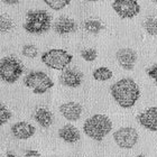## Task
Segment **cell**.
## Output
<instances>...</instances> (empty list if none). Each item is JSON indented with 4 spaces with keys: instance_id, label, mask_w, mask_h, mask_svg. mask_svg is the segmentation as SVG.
Here are the masks:
<instances>
[{
    "instance_id": "cb8c5ba5",
    "label": "cell",
    "mask_w": 157,
    "mask_h": 157,
    "mask_svg": "<svg viewBox=\"0 0 157 157\" xmlns=\"http://www.w3.org/2000/svg\"><path fill=\"white\" fill-rule=\"evenodd\" d=\"M11 117H13L11 111L5 105H1V107H0V120H1V124H7L11 119Z\"/></svg>"
},
{
    "instance_id": "603a6c76",
    "label": "cell",
    "mask_w": 157,
    "mask_h": 157,
    "mask_svg": "<svg viewBox=\"0 0 157 157\" xmlns=\"http://www.w3.org/2000/svg\"><path fill=\"white\" fill-rule=\"evenodd\" d=\"M0 28H1V33H7V32L13 29V21L6 15L1 16V19H0Z\"/></svg>"
},
{
    "instance_id": "f1b7e54d",
    "label": "cell",
    "mask_w": 157,
    "mask_h": 157,
    "mask_svg": "<svg viewBox=\"0 0 157 157\" xmlns=\"http://www.w3.org/2000/svg\"><path fill=\"white\" fill-rule=\"evenodd\" d=\"M85 1H91V2H95V1H100V0H85Z\"/></svg>"
},
{
    "instance_id": "d6986e66",
    "label": "cell",
    "mask_w": 157,
    "mask_h": 157,
    "mask_svg": "<svg viewBox=\"0 0 157 157\" xmlns=\"http://www.w3.org/2000/svg\"><path fill=\"white\" fill-rule=\"evenodd\" d=\"M144 28L151 36H157V17H148L145 20Z\"/></svg>"
},
{
    "instance_id": "9a60e30c",
    "label": "cell",
    "mask_w": 157,
    "mask_h": 157,
    "mask_svg": "<svg viewBox=\"0 0 157 157\" xmlns=\"http://www.w3.org/2000/svg\"><path fill=\"white\" fill-rule=\"evenodd\" d=\"M59 136L62 140L69 143V144H74L81 139V134H80L78 129L71 124H67L63 126L62 128H59Z\"/></svg>"
},
{
    "instance_id": "484cf974",
    "label": "cell",
    "mask_w": 157,
    "mask_h": 157,
    "mask_svg": "<svg viewBox=\"0 0 157 157\" xmlns=\"http://www.w3.org/2000/svg\"><path fill=\"white\" fill-rule=\"evenodd\" d=\"M25 157H42V155L35 149H29V151H26Z\"/></svg>"
},
{
    "instance_id": "7a4b0ae2",
    "label": "cell",
    "mask_w": 157,
    "mask_h": 157,
    "mask_svg": "<svg viewBox=\"0 0 157 157\" xmlns=\"http://www.w3.org/2000/svg\"><path fill=\"white\" fill-rule=\"evenodd\" d=\"M112 129V121L105 115H93L83 124V131L89 138L95 141H101Z\"/></svg>"
},
{
    "instance_id": "7c38bea8",
    "label": "cell",
    "mask_w": 157,
    "mask_h": 157,
    "mask_svg": "<svg viewBox=\"0 0 157 157\" xmlns=\"http://www.w3.org/2000/svg\"><path fill=\"white\" fill-rule=\"evenodd\" d=\"M36 132V128L26 121H18L11 126V134L16 139L25 140L32 138Z\"/></svg>"
},
{
    "instance_id": "ac0fdd59",
    "label": "cell",
    "mask_w": 157,
    "mask_h": 157,
    "mask_svg": "<svg viewBox=\"0 0 157 157\" xmlns=\"http://www.w3.org/2000/svg\"><path fill=\"white\" fill-rule=\"evenodd\" d=\"M83 27H84V29L90 34H98L103 29V25L97 19L85 20L84 24H83Z\"/></svg>"
},
{
    "instance_id": "8992f818",
    "label": "cell",
    "mask_w": 157,
    "mask_h": 157,
    "mask_svg": "<svg viewBox=\"0 0 157 157\" xmlns=\"http://www.w3.org/2000/svg\"><path fill=\"white\" fill-rule=\"evenodd\" d=\"M24 84L32 89L35 94H43L54 86V82L46 73L42 71H33L25 76Z\"/></svg>"
},
{
    "instance_id": "3957f363",
    "label": "cell",
    "mask_w": 157,
    "mask_h": 157,
    "mask_svg": "<svg viewBox=\"0 0 157 157\" xmlns=\"http://www.w3.org/2000/svg\"><path fill=\"white\" fill-rule=\"evenodd\" d=\"M52 25V18L45 10L28 11L24 23V29L29 34H44L48 32Z\"/></svg>"
},
{
    "instance_id": "30bf717a",
    "label": "cell",
    "mask_w": 157,
    "mask_h": 157,
    "mask_svg": "<svg viewBox=\"0 0 157 157\" xmlns=\"http://www.w3.org/2000/svg\"><path fill=\"white\" fill-rule=\"evenodd\" d=\"M118 64L126 71L134 70L137 62V54L131 48H120L116 54Z\"/></svg>"
},
{
    "instance_id": "4dcf8cb0",
    "label": "cell",
    "mask_w": 157,
    "mask_h": 157,
    "mask_svg": "<svg viewBox=\"0 0 157 157\" xmlns=\"http://www.w3.org/2000/svg\"><path fill=\"white\" fill-rule=\"evenodd\" d=\"M153 2H155V3H157V0H153Z\"/></svg>"
},
{
    "instance_id": "2e32d148",
    "label": "cell",
    "mask_w": 157,
    "mask_h": 157,
    "mask_svg": "<svg viewBox=\"0 0 157 157\" xmlns=\"http://www.w3.org/2000/svg\"><path fill=\"white\" fill-rule=\"evenodd\" d=\"M34 119L43 128H48L53 124V113L45 107H39L35 111Z\"/></svg>"
},
{
    "instance_id": "83f0119b",
    "label": "cell",
    "mask_w": 157,
    "mask_h": 157,
    "mask_svg": "<svg viewBox=\"0 0 157 157\" xmlns=\"http://www.w3.org/2000/svg\"><path fill=\"white\" fill-rule=\"evenodd\" d=\"M3 157H16V155L13 154V153H11V151H8Z\"/></svg>"
},
{
    "instance_id": "ffe728a7",
    "label": "cell",
    "mask_w": 157,
    "mask_h": 157,
    "mask_svg": "<svg viewBox=\"0 0 157 157\" xmlns=\"http://www.w3.org/2000/svg\"><path fill=\"white\" fill-rule=\"evenodd\" d=\"M43 1L49 8H52L53 10H56V11L64 9L66 6H69L71 3V0H43Z\"/></svg>"
},
{
    "instance_id": "277c9868",
    "label": "cell",
    "mask_w": 157,
    "mask_h": 157,
    "mask_svg": "<svg viewBox=\"0 0 157 157\" xmlns=\"http://www.w3.org/2000/svg\"><path fill=\"white\" fill-rule=\"evenodd\" d=\"M25 67L20 59L15 56H6L0 62V76L6 83L13 84L23 75Z\"/></svg>"
},
{
    "instance_id": "44dd1931",
    "label": "cell",
    "mask_w": 157,
    "mask_h": 157,
    "mask_svg": "<svg viewBox=\"0 0 157 157\" xmlns=\"http://www.w3.org/2000/svg\"><path fill=\"white\" fill-rule=\"evenodd\" d=\"M21 54H23L25 57H28V59H35L37 55H38V49L35 45L33 44H27L23 47L21 49Z\"/></svg>"
},
{
    "instance_id": "5bb4252c",
    "label": "cell",
    "mask_w": 157,
    "mask_h": 157,
    "mask_svg": "<svg viewBox=\"0 0 157 157\" xmlns=\"http://www.w3.org/2000/svg\"><path fill=\"white\" fill-rule=\"evenodd\" d=\"M53 28L55 30V33L59 34V35H67V34L75 32L76 24L70 17L63 16V17H59V19L54 23Z\"/></svg>"
},
{
    "instance_id": "8fae6325",
    "label": "cell",
    "mask_w": 157,
    "mask_h": 157,
    "mask_svg": "<svg viewBox=\"0 0 157 157\" xmlns=\"http://www.w3.org/2000/svg\"><path fill=\"white\" fill-rule=\"evenodd\" d=\"M83 81V74L76 69H65L59 76L61 84L67 88H78Z\"/></svg>"
},
{
    "instance_id": "ba28073f",
    "label": "cell",
    "mask_w": 157,
    "mask_h": 157,
    "mask_svg": "<svg viewBox=\"0 0 157 157\" xmlns=\"http://www.w3.org/2000/svg\"><path fill=\"white\" fill-rule=\"evenodd\" d=\"M112 8L122 19L134 18L140 13V6L137 0H115Z\"/></svg>"
},
{
    "instance_id": "6da1fadb",
    "label": "cell",
    "mask_w": 157,
    "mask_h": 157,
    "mask_svg": "<svg viewBox=\"0 0 157 157\" xmlns=\"http://www.w3.org/2000/svg\"><path fill=\"white\" fill-rule=\"evenodd\" d=\"M110 92L117 105L124 109L132 108L140 98V89L130 78H124L117 81L111 85Z\"/></svg>"
},
{
    "instance_id": "e0dca14e",
    "label": "cell",
    "mask_w": 157,
    "mask_h": 157,
    "mask_svg": "<svg viewBox=\"0 0 157 157\" xmlns=\"http://www.w3.org/2000/svg\"><path fill=\"white\" fill-rule=\"evenodd\" d=\"M93 78L97 80V81H100V82H105V81H108L110 78H112V71L108 67H105V66H101V67H98V69H95L93 71Z\"/></svg>"
},
{
    "instance_id": "d4e9b609",
    "label": "cell",
    "mask_w": 157,
    "mask_h": 157,
    "mask_svg": "<svg viewBox=\"0 0 157 157\" xmlns=\"http://www.w3.org/2000/svg\"><path fill=\"white\" fill-rule=\"evenodd\" d=\"M147 75L151 78H153L154 82L157 84V63H155L154 65L151 66V67L147 70Z\"/></svg>"
},
{
    "instance_id": "4316f807",
    "label": "cell",
    "mask_w": 157,
    "mask_h": 157,
    "mask_svg": "<svg viewBox=\"0 0 157 157\" xmlns=\"http://www.w3.org/2000/svg\"><path fill=\"white\" fill-rule=\"evenodd\" d=\"M20 0H2V2L7 3V5H17Z\"/></svg>"
},
{
    "instance_id": "5b68a950",
    "label": "cell",
    "mask_w": 157,
    "mask_h": 157,
    "mask_svg": "<svg viewBox=\"0 0 157 157\" xmlns=\"http://www.w3.org/2000/svg\"><path fill=\"white\" fill-rule=\"evenodd\" d=\"M40 59L49 69L64 71L70 65V63L72 62L73 56L72 54L66 52L65 49L52 48L47 52L43 53Z\"/></svg>"
},
{
    "instance_id": "f546056e",
    "label": "cell",
    "mask_w": 157,
    "mask_h": 157,
    "mask_svg": "<svg viewBox=\"0 0 157 157\" xmlns=\"http://www.w3.org/2000/svg\"><path fill=\"white\" fill-rule=\"evenodd\" d=\"M136 157H145V156H144V155H141V154H140V155H137Z\"/></svg>"
},
{
    "instance_id": "4fadbf2b",
    "label": "cell",
    "mask_w": 157,
    "mask_h": 157,
    "mask_svg": "<svg viewBox=\"0 0 157 157\" xmlns=\"http://www.w3.org/2000/svg\"><path fill=\"white\" fill-rule=\"evenodd\" d=\"M59 112L66 120L78 121L82 116V105L74 101L65 102L59 105Z\"/></svg>"
},
{
    "instance_id": "7402d4cb",
    "label": "cell",
    "mask_w": 157,
    "mask_h": 157,
    "mask_svg": "<svg viewBox=\"0 0 157 157\" xmlns=\"http://www.w3.org/2000/svg\"><path fill=\"white\" fill-rule=\"evenodd\" d=\"M98 56V52L94 48H85L81 51V57L86 62H93Z\"/></svg>"
},
{
    "instance_id": "52a82bcc",
    "label": "cell",
    "mask_w": 157,
    "mask_h": 157,
    "mask_svg": "<svg viewBox=\"0 0 157 157\" xmlns=\"http://www.w3.org/2000/svg\"><path fill=\"white\" fill-rule=\"evenodd\" d=\"M138 132L132 127H122L113 134L115 143L122 149H131L138 143Z\"/></svg>"
},
{
    "instance_id": "9c48e42d",
    "label": "cell",
    "mask_w": 157,
    "mask_h": 157,
    "mask_svg": "<svg viewBox=\"0 0 157 157\" xmlns=\"http://www.w3.org/2000/svg\"><path fill=\"white\" fill-rule=\"evenodd\" d=\"M138 124L149 131H157V107H151L137 116Z\"/></svg>"
}]
</instances>
